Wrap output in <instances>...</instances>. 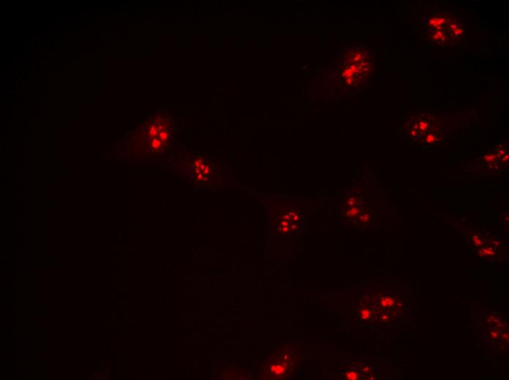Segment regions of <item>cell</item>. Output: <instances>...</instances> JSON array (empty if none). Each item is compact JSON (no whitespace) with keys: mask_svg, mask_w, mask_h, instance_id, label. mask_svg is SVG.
I'll use <instances>...</instances> for the list:
<instances>
[{"mask_svg":"<svg viewBox=\"0 0 509 380\" xmlns=\"http://www.w3.org/2000/svg\"><path fill=\"white\" fill-rule=\"evenodd\" d=\"M410 138L423 145L432 146L442 138V128L431 116H422L413 121Z\"/></svg>","mask_w":509,"mask_h":380,"instance_id":"obj_1","label":"cell"},{"mask_svg":"<svg viewBox=\"0 0 509 380\" xmlns=\"http://www.w3.org/2000/svg\"><path fill=\"white\" fill-rule=\"evenodd\" d=\"M281 355L280 359L272 367V370L276 376L284 378L295 371L300 359V353L293 347H286Z\"/></svg>","mask_w":509,"mask_h":380,"instance_id":"obj_2","label":"cell"}]
</instances>
